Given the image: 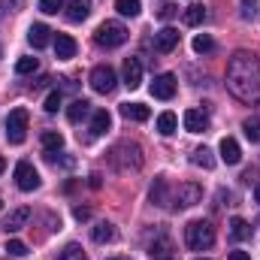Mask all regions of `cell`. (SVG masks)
<instances>
[{"mask_svg":"<svg viewBox=\"0 0 260 260\" xmlns=\"http://www.w3.org/2000/svg\"><path fill=\"white\" fill-rule=\"evenodd\" d=\"M0 209H3V200H0Z\"/></svg>","mask_w":260,"mask_h":260,"instance_id":"cell-44","label":"cell"},{"mask_svg":"<svg viewBox=\"0 0 260 260\" xmlns=\"http://www.w3.org/2000/svg\"><path fill=\"white\" fill-rule=\"evenodd\" d=\"M230 236H233L236 242L248 239V236H251V224H248L245 218H233V221H230Z\"/></svg>","mask_w":260,"mask_h":260,"instance_id":"cell-24","label":"cell"},{"mask_svg":"<svg viewBox=\"0 0 260 260\" xmlns=\"http://www.w3.org/2000/svg\"><path fill=\"white\" fill-rule=\"evenodd\" d=\"M27 218H30V209L27 206H21V209H15V212H9V218H6V230L9 233H15V230H21L24 224H27Z\"/></svg>","mask_w":260,"mask_h":260,"instance_id":"cell-19","label":"cell"},{"mask_svg":"<svg viewBox=\"0 0 260 260\" xmlns=\"http://www.w3.org/2000/svg\"><path fill=\"white\" fill-rule=\"evenodd\" d=\"M109 124H112V118H109L106 109H97V112L91 115V133H94V136H103V133L109 130Z\"/></svg>","mask_w":260,"mask_h":260,"instance_id":"cell-21","label":"cell"},{"mask_svg":"<svg viewBox=\"0 0 260 260\" xmlns=\"http://www.w3.org/2000/svg\"><path fill=\"white\" fill-rule=\"evenodd\" d=\"M3 170H6V160H3V154H0V173H3Z\"/></svg>","mask_w":260,"mask_h":260,"instance_id":"cell-42","label":"cell"},{"mask_svg":"<svg viewBox=\"0 0 260 260\" xmlns=\"http://www.w3.org/2000/svg\"><path fill=\"white\" fill-rule=\"evenodd\" d=\"M91 115V103L88 100H73L70 106H67V121L70 124H79V121H85Z\"/></svg>","mask_w":260,"mask_h":260,"instance_id":"cell-16","label":"cell"},{"mask_svg":"<svg viewBox=\"0 0 260 260\" xmlns=\"http://www.w3.org/2000/svg\"><path fill=\"white\" fill-rule=\"evenodd\" d=\"M109 260H127V257H109Z\"/></svg>","mask_w":260,"mask_h":260,"instance_id":"cell-43","label":"cell"},{"mask_svg":"<svg viewBox=\"0 0 260 260\" xmlns=\"http://www.w3.org/2000/svg\"><path fill=\"white\" fill-rule=\"evenodd\" d=\"M94 43L100 49H118V46L127 43V27L121 21H103L94 34Z\"/></svg>","mask_w":260,"mask_h":260,"instance_id":"cell-4","label":"cell"},{"mask_svg":"<svg viewBox=\"0 0 260 260\" xmlns=\"http://www.w3.org/2000/svg\"><path fill=\"white\" fill-rule=\"evenodd\" d=\"M121 115H124L127 121H148V118H151V109H148L145 103H124V106H121Z\"/></svg>","mask_w":260,"mask_h":260,"instance_id":"cell-17","label":"cell"},{"mask_svg":"<svg viewBox=\"0 0 260 260\" xmlns=\"http://www.w3.org/2000/svg\"><path fill=\"white\" fill-rule=\"evenodd\" d=\"M61 109V91H52L46 97V112H58Z\"/></svg>","mask_w":260,"mask_h":260,"instance_id":"cell-36","label":"cell"},{"mask_svg":"<svg viewBox=\"0 0 260 260\" xmlns=\"http://www.w3.org/2000/svg\"><path fill=\"white\" fill-rule=\"evenodd\" d=\"M0 55H3V49H0Z\"/></svg>","mask_w":260,"mask_h":260,"instance_id":"cell-46","label":"cell"},{"mask_svg":"<svg viewBox=\"0 0 260 260\" xmlns=\"http://www.w3.org/2000/svg\"><path fill=\"white\" fill-rule=\"evenodd\" d=\"M245 136L251 142H260V118H248L245 121Z\"/></svg>","mask_w":260,"mask_h":260,"instance_id":"cell-33","label":"cell"},{"mask_svg":"<svg viewBox=\"0 0 260 260\" xmlns=\"http://www.w3.org/2000/svg\"><path fill=\"white\" fill-rule=\"evenodd\" d=\"M257 224H260V221H257Z\"/></svg>","mask_w":260,"mask_h":260,"instance_id":"cell-47","label":"cell"},{"mask_svg":"<svg viewBox=\"0 0 260 260\" xmlns=\"http://www.w3.org/2000/svg\"><path fill=\"white\" fill-rule=\"evenodd\" d=\"M227 260H251V254H248V251H230Z\"/></svg>","mask_w":260,"mask_h":260,"instance_id":"cell-39","label":"cell"},{"mask_svg":"<svg viewBox=\"0 0 260 260\" xmlns=\"http://www.w3.org/2000/svg\"><path fill=\"white\" fill-rule=\"evenodd\" d=\"M34 70H37V58H18V64H15V73L18 76H27Z\"/></svg>","mask_w":260,"mask_h":260,"instance_id":"cell-34","label":"cell"},{"mask_svg":"<svg viewBox=\"0 0 260 260\" xmlns=\"http://www.w3.org/2000/svg\"><path fill=\"white\" fill-rule=\"evenodd\" d=\"M254 200H257V203H260V182H257V185H254Z\"/></svg>","mask_w":260,"mask_h":260,"instance_id":"cell-41","label":"cell"},{"mask_svg":"<svg viewBox=\"0 0 260 260\" xmlns=\"http://www.w3.org/2000/svg\"><path fill=\"white\" fill-rule=\"evenodd\" d=\"M170 260H173V257H170Z\"/></svg>","mask_w":260,"mask_h":260,"instance_id":"cell-48","label":"cell"},{"mask_svg":"<svg viewBox=\"0 0 260 260\" xmlns=\"http://www.w3.org/2000/svg\"><path fill=\"white\" fill-rule=\"evenodd\" d=\"M182 121H185V130H188V133H203V130L209 127V112H203V109H188Z\"/></svg>","mask_w":260,"mask_h":260,"instance_id":"cell-11","label":"cell"},{"mask_svg":"<svg viewBox=\"0 0 260 260\" xmlns=\"http://www.w3.org/2000/svg\"><path fill=\"white\" fill-rule=\"evenodd\" d=\"M115 82H118V76H115V70L109 64L94 67L91 76H88V85H91L97 94H112V91H115Z\"/></svg>","mask_w":260,"mask_h":260,"instance_id":"cell-6","label":"cell"},{"mask_svg":"<svg viewBox=\"0 0 260 260\" xmlns=\"http://www.w3.org/2000/svg\"><path fill=\"white\" fill-rule=\"evenodd\" d=\"M115 9H118L121 15H127V18H136V15L142 12V3H139V0H115Z\"/></svg>","mask_w":260,"mask_h":260,"instance_id":"cell-28","label":"cell"},{"mask_svg":"<svg viewBox=\"0 0 260 260\" xmlns=\"http://www.w3.org/2000/svg\"><path fill=\"white\" fill-rule=\"evenodd\" d=\"M167 191H170L167 179H154V185H151V203L154 206H167Z\"/></svg>","mask_w":260,"mask_h":260,"instance_id":"cell-26","label":"cell"},{"mask_svg":"<svg viewBox=\"0 0 260 260\" xmlns=\"http://www.w3.org/2000/svg\"><path fill=\"white\" fill-rule=\"evenodd\" d=\"M67 0H40V12H46V15H55L58 9H64Z\"/></svg>","mask_w":260,"mask_h":260,"instance_id":"cell-35","label":"cell"},{"mask_svg":"<svg viewBox=\"0 0 260 260\" xmlns=\"http://www.w3.org/2000/svg\"><path fill=\"white\" fill-rule=\"evenodd\" d=\"M191 160H194L197 167H203V170H212V167H215V157H212V151H209L206 145L194 148V157H191Z\"/></svg>","mask_w":260,"mask_h":260,"instance_id":"cell-27","label":"cell"},{"mask_svg":"<svg viewBox=\"0 0 260 260\" xmlns=\"http://www.w3.org/2000/svg\"><path fill=\"white\" fill-rule=\"evenodd\" d=\"M58 260H88L85 257V251H82V245H76V242H70L64 251H58Z\"/></svg>","mask_w":260,"mask_h":260,"instance_id":"cell-31","label":"cell"},{"mask_svg":"<svg viewBox=\"0 0 260 260\" xmlns=\"http://www.w3.org/2000/svg\"><path fill=\"white\" fill-rule=\"evenodd\" d=\"M200 200H203V188L194 185V182H185V185H179V188L173 191V197H170L167 203H170L173 209H191Z\"/></svg>","mask_w":260,"mask_h":260,"instance_id":"cell-7","label":"cell"},{"mask_svg":"<svg viewBox=\"0 0 260 260\" xmlns=\"http://www.w3.org/2000/svg\"><path fill=\"white\" fill-rule=\"evenodd\" d=\"M176 88H179V82H176L173 73H160V76H154V82H151V94H154L157 100H173V97H176Z\"/></svg>","mask_w":260,"mask_h":260,"instance_id":"cell-9","label":"cell"},{"mask_svg":"<svg viewBox=\"0 0 260 260\" xmlns=\"http://www.w3.org/2000/svg\"><path fill=\"white\" fill-rule=\"evenodd\" d=\"M170 248H173V245H170V239H157V242L151 245V251H148V254H151L154 260H170Z\"/></svg>","mask_w":260,"mask_h":260,"instance_id":"cell-30","label":"cell"},{"mask_svg":"<svg viewBox=\"0 0 260 260\" xmlns=\"http://www.w3.org/2000/svg\"><path fill=\"white\" fill-rule=\"evenodd\" d=\"M185 245L191 251H206L215 245V227L209 221H191L185 227Z\"/></svg>","mask_w":260,"mask_h":260,"instance_id":"cell-2","label":"cell"},{"mask_svg":"<svg viewBox=\"0 0 260 260\" xmlns=\"http://www.w3.org/2000/svg\"><path fill=\"white\" fill-rule=\"evenodd\" d=\"M76 40L70 37V34H55V55L61 58V61H70V58H76Z\"/></svg>","mask_w":260,"mask_h":260,"instance_id":"cell-13","label":"cell"},{"mask_svg":"<svg viewBox=\"0 0 260 260\" xmlns=\"http://www.w3.org/2000/svg\"><path fill=\"white\" fill-rule=\"evenodd\" d=\"M191 46H194V52H197V55H206V52H212V49H215V40H212L209 34H197Z\"/></svg>","mask_w":260,"mask_h":260,"instance_id":"cell-29","label":"cell"},{"mask_svg":"<svg viewBox=\"0 0 260 260\" xmlns=\"http://www.w3.org/2000/svg\"><path fill=\"white\" fill-rule=\"evenodd\" d=\"M221 160L230 164V167H236V164L242 160V148H239V142H236L233 136H224V139H221Z\"/></svg>","mask_w":260,"mask_h":260,"instance_id":"cell-12","label":"cell"},{"mask_svg":"<svg viewBox=\"0 0 260 260\" xmlns=\"http://www.w3.org/2000/svg\"><path fill=\"white\" fill-rule=\"evenodd\" d=\"M109 160H112V167L121 170V173L139 170V167H142V151H139L136 142H118V145L109 151Z\"/></svg>","mask_w":260,"mask_h":260,"instance_id":"cell-3","label":"cell"},{"mask_svg":"<svg viewBox=\"0 0 260 260\" xmlns=\"http://www.w3.org/2000/svg\"><path fill=\"white\" fill-rule=\"evenodd\" d=\"M227 91L248 106L260 103V61L254 52H233L227 61Z\"/></svg>","mask_w":260,"mask_h":260,"instance_id":"cell-1","label":"cell"},{"mask_svg":"<svg viewBox=\"0 0 260 260\" xmlns=\"http://www.w3.org/2000/svg\"><path fill=\"white\" fill-rule=\"evenodd\" d=\"M176 127H179V118H176L173 112H160V115H157V133H160V136H173Z\"/></svg>","mask_w":260,"mask_h":260,"instance_id":"cell-23","label":"cell"},{"mask_svg":"<svg viewBox=\"0 0 260 260\" xmlns=\"http://www.w3.org/2000/svg\"><path fill=\"white\" fill-rule=\"evenodd\" d=\"M6 251H9V257H24L27 254V245L21 239H9L6 242Z\"/></svg>","mask_w":260,"mask_h":260,"instance_id":"cell-32","label":"cell"},{"mask_svg":"<svg viewBox=\"0 0 260 260\" xmlns=\"http://www.w3.org/2000/svg\"><path fill=\"white\" fill-rule=\"evenodd\" d=\"M15 185H18V191H37L40 188V173L34 170V164L21 160L15 167Z\"/></svg>","mask_w":260,"mask_h":260,"instance_id":"cell-8","label":"cell"},{"mask_svg":"<svg viewBox=\"0 0 260 260\" xmlns=\"http://www.w3.org/2000/svg\"><path fill=\"white\" fill-rule=\"evenodd\" d=\"M43 148H46V154L61 151V148H64V136H61L58 130H46V133H43Z\"/></svg>","mask_w":260,"mask_h":260,"instance_id":"cell-22","label":"cell"},{"mask_svg":"<svg viewBox=\"0 0 260 260\" xmlns=\"http://www.w3.org/2000/svg\"><path fill=\"white\" fill-rule=\"evenodd\" d=\"M173 15H176V6H173V3H164V6L157 9V18H164V21L173 18Z\"/></svg>","mask_w":260,"mask_h":260,"instance_id":"cell-37","label":"cell"},{"mask_svg":"<svg viewBox=\"0 0 260 260\" xmlns=\"http://www.w3.org/2000/svg\"><path fill=\"white\" fill-rule=\"evenodd\" d=\"M91 15V0H70L67 3V18L70 21H85Z\"/></svg>","mask_w":260,"mask_h":260,"instance_id":"cell-18","label":"cell"},{"mask_svg":"<svg viewBox=\"0 0 260 260\" xmlns=\"http://www.w3.org/2000/svg\"><path fill=\"white\" fill-rule=\"evenodd\" d=\"M197 260H206V257H197Z\"/></svg>","mask_w":260,"mask_h":260,"instance_id":"cell-45","label":"cell"},{"mask_svg":"<svg viewBox=\"0 0 260 260\" xmlns=\"http://www.w3.org/2000/svg\"><path fill=\"white\" fill-rule=\"evenodd\" d=\"M73 215H76L79 221H88V218H91V209H88V206H76V209H73Z\"/></svg>","mask_w":260,"mask_h":260,"instance_id":"cell-38","label":"cell"},{"mask_svg":"<svg viewBox=\"0 0 260 260\" xmlns=\"http://www.w3.org/2000/svg\"><path fill=\"white\" fill-rule=\"evenodd\" d=\"M254 3H257V0H242V6H245V12H242V15H248V12H251V6H254Z\"/></svg>","mask_w":260,"mask_h":260,"instance_id":"cell-40","label":"cell"},{"mask_svg":"<svg viewBox=\"0 0 260 260\" xmlns=\"http://www.w3.org/2000/svg\"><path fill=\"white\" fill-rule=\"evenodd\" d=\"M124 85H127L130 91L142 85V61L139 58H127L124 61Z\"/></svg>","mask_w":260,"mask_h":260,"instance_id":"cell-14","label":"cell"},{"mask_svg":"<svg viewBox=\"0 0 260 260\" xmlns=\"http://www.w3.org/2000/svg\"><path fill=\"white\" fill-rule=\"evenodd\" d=\"M27 43H30L34 49H46V46L52 43V30H49L46 24H30V30H27Z\"/></svg>","mask_w":260,"mask_h":260,"instance_id":"cell-15","label":"cell"},{"mask_svg":"<svg viewBox=\"0 0 260 260\" xmlns=\"http://www.w3.org/2000/svg\"><path fill=\"white\" fill-rule=\"evenodd\" d=\"M91 236H94V242H100V245H103V242H112V239H115V227H112L109 221H100V224L91 227Z\"/></svg>","mask_w":260,"mask_h":260,"instance_id":"cell-20","label":"cell"},{"mask_svg":"<svg viewBox=\"0 0 260 260\" xmlns=\"http://www.w3.org/2000/svg\"><path fill=\"white\" fill-rule=\"evenodd\" d=\"M203 18H206V9H203V6H188V9H185V12H182V21H185V24H188V27H197V24H203Z\"/></svg>","mask_w":260,"mask_h":260,"instance_id":"cell-25","label":"cell"},{"mask_svg":"<svg viewBox=\"0 0 260 260\" xmlns=\"http://www.w3.org/2000/svg\"><path fill=\"white\" fill-rule=\"evenodd\" d=\"M6 139L12 142V145H21L24 142V136H27V109L24 106H18V109H12L9 115H6Z\"/></svg>","mask_w":260,"mask_h":260,"instance_id":"cell-5","label":"cell"},{"mask_svg":"<svg viewBox=\"0 0 260 260\" xmlns=\"http://www.w3.org/2000/svg\"><path fill=\"white\" fill-rule=\"evenodd\" d=\"M176 46H179V30H176V27H164V30L154 34V52L167 55V52H173Z\"/></svg>","mask_w":260,"mask_h":260,"instance_id":"cell-10","label":"cell"}]
</instances>
